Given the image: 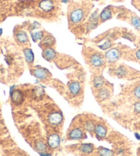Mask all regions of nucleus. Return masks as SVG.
<instances>
[{
    "label": "nucleus",
    "mask_w": 140,
    "mask_h": 156,
    "mask_svg": "<svg viewBox=\"0 0 140 156\" xmlns=\"http://www.w3.org/2000/svg\"><path fill=\"white\" fill-rule=\"evenodd\" d=\"M121 56L120 51L118 48H111L105 53V58L111 63L116 62Z\"/></svg>",
    "instance_id": "f257e3e1"
},
{
    "label": "nucleus",
    "mask_w": 140,
    "mask_h": 156,
    "mask_svg": "<svg viewBox=\"0 0 140 156\" xmlns=\"http://www.w3.org/2000/svg\"><path fill=\"white\" fill-rule=\"evenodd\" d=\"M63 116L60 112L54 111L50 114L48 116V122L52 125H58L62 123Z\"/></svg>",
    "instance_id": "f03ea898"
},
{
    "label": "nucleus",
    "mask_w": 140,
    "mask_h": 156,
    "mask_svg": "<svg viewBox=\"0 0 140 156\" xmlns=\"http://www.w3.org/2000/svg\"><path fill=\"white\" fill-rule=\"evenodd\" d=\"M84 17V12L81 8L73 10L70 14V20L73 24H78L82 20Z\"/></svg>",
    "instance_id": "7ed1b4c3"
},
{
    "label": "nucleus",
    "mask_w": 140,
    "mask_h": 156,
    "mask_svg": "<svg viewBox=\"0 0 140 156\" xmlns=\"http://www.w3.org/2000/svg\"><path fill=\"white\" fill-rule=\"evenodd\" d=\"M60 144V136L56 134H51L48 138V144L49 147L52 149H57Z\"/></svg>",
    "instance_id": "20e7f679"
},
{
    "label": "nucleus",
    "mask_w": 140,
    "mask_h": 156,
    "mask_svg": "<svg viewBox=\"0 0 140 156\" xmlns=\"http://www.w3.org/2000/svg\"><path fill=\"white\" fill-rule=\"evenodd\" d=\"M10 97L12 101L16 104H19L24 100V96L22 92L18 89L10 91Z\"/></svg>",
    "instance_id": "39448f33"
},
{
    "label": "nucleus",
    "mask_w": 140,
    "mask_h": 156,
    "mask_svg": "<svg viewBox=\"0 0 140 156\" xmlns=\"http://www.w3.org/2000/svg\"><path fill=\"white\" fill-rule=\"evenodd\" d=\"M90 63L94 67L99 68L103 65L105 61L103 57L99 54H94L90 57Z\"/></svg>",
    "instance_id": "423d86ee"
},
{
    "label": "nucleus",
    "mask_w": 140,
    "mask_h": 156,
    "mask_svg": "<svg viewBox=\"0 0 140 156\" xmlns=\"http://www.w3.org/2000/svg\"><path fill=\"white\" fill-rule=\"evenodd\" d=\"M54 5L52 0H42L39 3V8L44 12H50L54 8Z\"/></svg>",
    "instance_id": "0eeeda50"
},
{
    "label": "nucleus",
    "mask_w": 140,
    "mask_h": 156,
    "mask_svg": "<svg viewBox=\"0 0 140 156\" xmlns=\"http://www.w3.org/2000/svg\"><path fill=\"white\" fill-rule=\"evenodd\" d=\"M83 136V131L80 128H74L69 132V138L71 140H80Z\"/></svg>",
    "instance_id": "6e6552de"
},
{
    "label": "nucleus",
    "mask_w": 140,
    "mask_h": 156,
    "mask_svg": "<svg viewBox=\"0 0 140 156\" xmlns=\"http://www.w3.org/2000/svg\"><path fill=\"white\" fill-rule=\"evenodd\" d=\"M56 52L54 49L47 47L43 52V57L47 61L53 60L56 57Z\"/></svg>",
    "instance_id": "1a4fd4ad"
},
{
    "label": "nucleus",
    "mask_w": 140,
    "mask_h": 156,
    "mask_svg": "<svg viewBox=\"0 0 140 156\" xmlns=\"http://www.w3.org/2000/svg\"><path fill=\"white\" fill-rule=\"evenodd\" d=\"M94 132L98 138H105L107 134V129L103 125H97L94 129Z\"/></svg>",
    "instance_id": "9d476101"
},
{
    "label": "nucleus",
    "mask_w": 140,
    "mask_h": 156,
    "mask_svg": "<svg viewBox=\"0 0 140 156\" xmlns=\"http://www.w3.org/2000/svg\"><path fill=\"white\" fill-rule=\"evenodd\" d=\"M80 85L78 82L73 81L71 82L69 85V90L70 93L73 96L78 95L80 92Z\"/></svg>",
    "instance_id": "9b49d317"
},
{
    "label": "nucleus",
    "mask_w": 140,
    "mask_h": 156,
    "mask_svg": "<svg viewBox=\"0 0 140 156\" xmlns=\"http://www.w3.org/2000/svg\"><path fill=\"white\" fill-rule=\"evenodd\" d=\"M33 75L38 79L43 80L48 77V72L46 70L43 69V68H37V69L34 70Z\"/></svg>",
    "instance_id": "f8f14e48"
},
{
    "label": "nucleus",
    "mask_w": 140,
    "mask_h": 156,
    "mask_svg": "<svg viewBox=\"0 0 140 156\" xmlns=\"http://www.w3.org/2000/svg\"><path fill=\"white\" fill-rule=\"evenodd\" d=\"M16 39L17 40L18 42L20 43H26L28 41V36L27 33L24 30H19L17 32L16 34Z\"/></svg>",
    "instance_id": "ddd939ff"
},
{
    "label": "nucleus",
    "mask_w": 140,
    "mask_h": 156,
    "mask_svg": "<svg viewBox=\"0 0 140 156\" xmlns=\"http://www.w3.org/2000/svg\"><path fill=\"white\" fill-rule=\"evenodd\" d=\"M24 54L25 56L26 61L28 63H33L35 59V55L33 51L30 48H26L24 50Z\"/></svg>",
    "instance_id": "4468645a"
},
{
    "label": "nucleus",
    "mask_w": 140,
    "mask_h": 156,
    "mask_svg": "<svg viewBox=\"0 0 140 156\" xmlns=\"http://www.w3.org/2000/svg\"><path fill=\"white\" fill-rule=\"evenodd\" d=\"M111 17H112V11L109 8H106L104 9L100 15V17L103 22H105V21L111 19Z\"/></svg>",
    "instance_id": "2eb2a0df"
},
{
    "label": "nucleus",
    "mask_w": 140,
    "mask_h": 156,
    "mask_svg": "<svg viewBox=\"0 0 140 156\" xmlns=\"http://www.w3.org/2000/svg\"><path fill=\"white\" fill-rule=\"evenodd\" d=\"M110 96V92L107 88H102L100 89L98 94V97L100 100H105L107 99Z\"/></svg>",
    "instance_id": "dca6fc26"
},
{
    "label": "nucleus",
    "mask_w": 140,
    "mask_h": 156,
    "mask_svg": "<svg viewBox=\"0 0 140 156\" xmlns=\"http://www.w3.org/2000/svg\"><path fill=\"white\" fill-rule=\"evenodd\" d=\"M80 150L84 153H91L94 151V146L91 144H81Z\"/></svg>",
    "instance_id": "f3484780"
},
{
    "label": "nucleus",
    "mask_w": 140,
    "mask_h": 156,
    "mask_svg": "<svg viewBox=\"0 0 140 156\" xmlns=\"http://www.w3.org/2000/svg\"><path fill=\"white\" fill-rule=\"evenodd\" d=\"M31 37L32 39L35 42H37V41L41 40L43 37V32L41 30H35V31L31 32Z\"/></svg>",
    "instance_id": "a211bd4d"
},
{
    "label": "nucleus",
    "mask_w": 140,
    "mask_h": 156,
    "mask_svg": "<svg viewBox=\"0 0 140 156\" xmlns=\"http://www.w3.org/2000/svg\"><path fill=\"white\" fill-rule=\"evenodd\" d=\"M93 83H94V86L96 88L100 89L103 87L104 83H105V81H104V79L101 76H98V77L94 78Z\"/></svg>",
    "instance_id": "6ab92c4d"
},
{
    "label": "nucleus",
    "mask_w": 140,
    "mask_h": 156,
    "mask_svg": "<svg viewBox=\"0 0 140 156\" xmlns=\"http://www.w3.org/2000/svg\"><path fill=\"white\" fill-rule=\"evenodd\" d=\"M54 38L52 37V36H47L45 37L44 39L42 40L41 41V44H43V45L46 47H49L50 45H52L54 44Z\"/></svg>",
    "instance_id": "aec40b11"
},
{
    "label": "nucleus",
    "mask_w": 140,
    "mask_h": 156,
    "mask_svg": "<svg viewBox=\"0 0 140 156\" xmlns=\"http://www.w3.org/2000/svg\"><path fill=\"white\" fill-rule=\"evenodd\" d=\"M36 149L39 153H44L47 150V146L44 142L39 140L36 143Z\"/></svg>",
    "instance_id": "412c9836"
},
{
    "label": "nucleus",
    "mask_w": 140,
    "mask_h": 156,
    "mask_svg": "<svg viewBox=\"0 0 140 156\" xmlns=\"http://www.w3.org/2000/svg\"><path fill=\"white\" fill-rule=\"evenodd\" d=\"M96 125L92 121L88 120L84 124V128L85 130H87L89 132H91V131H94V129H95Z\"/></svg>",
    "instance_id": "4be33fe9"
},
{
    "label": "nucleus",
    "mask_w": 140,
    "mask_h": 156,
    "mask_svg": "<svg viewBox=\"0 0 140 156\" xmlns=\"http://www.w3.org/2000/svg\"><path fill=\"white\" fill-rule=\"evenodd\" d=\"M98 153H99L100 155H104V156H111L113 155V154H114L113 151L103 147L100 148L99 151H98Z\"/></svg>",
    "instance_id": "5701e85b"
},
{
    "label": "nucleus",
    "mask_w": 140,
    "mask_h": 156,
    "mask_svg": "<svg viewBox=\"0 0 140 156\" xmlns=\"http://www.w3.org/2000/svg\"><path fill=\"white\" fill-rule=\"evenodd\" d=\"M132 25L134 26V28L137 30H140V18L138 17H132L131 20Z\"/></svg>",
    "instance_id": "b1692460"
},
{
    "label": "nucleus",
    "mask_w": 140,
    "mask_h": 156,
    "mask_svg": "<svg viewBox=\"0 0 140 156\" xmlns=\"http://www.w3.org/2000/svg\"><path fill=\"white\" fill-rule=\"evenodd\" d=\"M98 13L96 10L94 13H93L91 15L89 18V23L90 24H98Z\"/></svg>",
    "instance_id": "393cba45"
},
{
    "label": "nucleus",
    "mask_w": 140,
    "mask_h": 156,
    "mask_svg": "<svg viewBox=\"0 0 140 156\" xmlns=\"http://www.w3.org/2000/svg\"><path fill=\"white\" fill-rule=\"evenodd\" d=\"M126 72H127L126 71V69L124 67V66H120V67H119L118 69L116 70V71H115V74H116L118 77H122L126 75Z\"/></svg>",
    "instance_id": "a878e982"
},
{
    "label": "nucleus",
    "mask_w": 140,
    "mask_h": 156,
    "mask_svg": "<svg viewBox=\"0 0 140 156\" xmlns=\"http://www.w3.org/2000/svg\"><path fill=\"white\" fill-rule=\"evenodd\" d=\"M111 45H112V43H111V41H110V40H108V41H105V43H103V44L102 45H100L99 47L100 49H102V50H107V49L110 48V47H111Z\"/></svg>",
    "instance_id": "bb28decb"
},
{
    "label": "nucleus",
    "mask_w": 140,
    "mask_h": 156,
    "mask_svg": "<svg viewBox=\"0 0 140 156\" xmlns=\"http://www.w3.org/2000/svg\"><path fill=\"white\" fill-rule=\"evenodd\" d=\"M134 94H135V96L136 98H138V99H140V85L137 86L134 90Z\"/></svg>",
    "instance_id": "cd10ccee"
},
{
    "label": "nucleus",
    "mask_w": 140,
    "mask_h": 156,
    "mask_svg": "<svg viewBox=\"0 0 140 156\" xmlns=\"http://www.w3.org/2000/svg\"><path fill=\"white\" fill-rule=\"evenodd\" d=\"M134 108H135V111L137 112V113L140 114V102H137V103L135 104Z\"/></svg>",
    "instance_id": "c85d7f7f"
},
{
    "label": "nucleus",
    "mask_w": 140,
    "mask_h": 156,
    "mask_svg": "<svg viewBox=\"0 0 140 156\" xmlns=\"http://www.w3.org/2000/svg\"><path fill=\"white\" fill-rule=\"evenodd\" d=\"M136 57L137 58V59H139L140 61V50H138L137 52H136Z\"/></svg>",
    "instance_id": "c756f323"
},
{
    "label": "nucleus",
    "mask_w": 140,
    "mask_h": 156,
    "mask_svg": "<svg viewBox=\"0 0 140 156\" xmlns=\"http://www.w3.org/2000/svg\"><path fill=\"white\" fill-rule=\"evenodd\" d=\"M135 137L138 139V140H140V135H139L138 134H135Z\"/></svg>",
    "instance_id": "7c9ffc66"
},
{
    "label": "nucleus",
    "mask_w": 140,
    "mask_h": 156,
    "mask_svg": "<svg viewBox=\"0 0 140 156\" xmlns=\"http://www.w3.org/2000/svg\"><path fill=\"white\" fill-rule=\"evenodd\" d=\"M62 1V2H63V3H67V2H69V0H61Z\"/></svg>",
    "instance_id": "2f4dec72"
},
{
    "label": "nucleus",
    "mask_w": 140,
    "mask_h": 156,
    "mask_svg": "<svg viewBox=\"0 0 140 156\" xmlns=\"http://www.w3.org/2000/svg\"><path fill=\"white\" fill-rule=\"evenodd\" d=\"M2 33H3V29L0 28V36L2 35Z\"/></svg>",
    "instance_id": "473e14b6"
},
{
    "label": "nucleus",
    "mask_w": 140,
    "mask_h": 156,
    "mask_svg": "<svg viewBox=\"0 0 140 156\" xmlns=\"http://www.w3.org/2000/svg\"><path fill=\"white\" fill-rule=\"evenodd\" d=\"M94 1H98V0H94Z\"/></svg>",
    "instance_id": "72a5a7b5"
},
{
    "label": "nucleus",
    "mask_w": 140,
    "mask_h": 156,
    "mask_svg": "<svg viewBox=\"0 0 140 156\" xmlns=\"http://www.w3.org/2000/svg\"><path fill=\"white\" fill-rule=\"evenodd\" d=\"M139 47H140V43H139Z\"/></svg>",
    "instance_id": "f704fd0d"
}]
</instances>
